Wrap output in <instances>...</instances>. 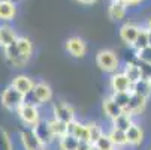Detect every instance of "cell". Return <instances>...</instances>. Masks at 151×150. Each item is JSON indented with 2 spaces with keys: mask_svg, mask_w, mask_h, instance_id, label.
Returning a JSON list of instances; mask_svg holds the SVG:
<instances>
[{
  "mask_svg": "<svg viewBox=\"0 0 151 150\" xmlns=\"http://www.w3.org/2000/svg\"><path fill=\"white\" fill-rule=\"evenodd\" d=\"M0 102H2V105L6 110L18 111L26 104V96L21 92H18L15 87H12V86H8L0 95Z\"/></svg>",
  "mask_w": 151,
  "mask_h": 150,
  "instance_id": "cell-1",
  "label": "cell"
},
{
  "mask_svg": "<svg viewBox=\"0 0 151 150\" xmlns=\"http://www.w3.org/2000/svg\"><path fill=\"white\" fill-rule=\"evenodd\" d=\"M96 65L103 72L115 74V72H118L120 60H118V56L112 50H100L96 54Z\"/></svg>",
  "mask_w": 151,
  "mask_h": 150,
  "instance_id": "cell-2",
  "label": "cell"
},
{
  "mask_svg": "<svg viewBox=\"0 0 151 150\" xmlns=\"http://www.w3.org/2000/svg\"><path fill=\"white\" fill-rule=\"evenodd\" d=\"M17 113H18L19 120L24 123L26 128H33L40 120V113H39V108H37L36 104L26 102Z\"/></svg>",
  "mask_w": 151,
  "mask_h": 150,
  "instance_id": "cell-3",
  "label": "cell"
},
{
  "mask_svg": "<svg viewBox=\"0 0 151 150\" xmlns=\"http://www.w3.org/2000/svg\"><path fill=\"white\" fill-rule=\"evenodd\" d=\"M32 129H33V132L36 134V137L39 138V141L42 143V146H44V147H48V146H51L55 141V137L52 135V131H51V128H50V122L48 120L40 119L32 128Z\"/></svg>",
  "mask_w": 151,
  "mask_h": 150,
  "instance_id": "cell-4",
  "label": "cell"
},
{
  "mask_svg": "<svg viewBox=\"0 0 151 150\" xmlns=\"http://www.w3.org/2000/svg\"><path fill=\"white\" fill-rule=\"evenodd\" d=\"M52 117L63 122V123H72L75 122V110L72 108V105H69L68 102H55L52 105Z\"/></svg>",
  "mask_w": 151,
  "mask_h": 150,
  "instance_id": "cell-5",
  "label": "cell"
},
{
  "mask_svg": "<svg viewBox=\"0 0 151 150\" xmlns=\"http://www.w3.org/2000/svg\"><path fill=\"white\" fill-rule=\"evenodd\" d=\"M19 140H21V144H23L24 150H45V147L42 146V143L39 141V138L36 137L32 128H26V129L21 131Z\"/></svg>",
  "mask_w": 151,
  "mask_h": 150,
  "instance_id": "cell-6",
  "label": "cell"
},
{
  "mask_svg": "<svg viewBox=\"0 0 151 150\" xmlns=\"http://www.w3.org/2000/svg\"><path fill=\"white\" fill-rule=\"evenodd\" d=\"M139 32H141V26H138L135 23H124L120 27L118 35H120V39L124 42L126 45L133 47V44H135V41H136Z\"/></svg>",
  "mask_w": 151,
  "mask_h": 150,
  "instance_id": "cell-7",
  "label": "cell"
},
{
  "mask_svg": "<svg viewBox=\"0 0 151 150\" xmlns=\"http://www.w3.org/2000/svg\"><path fill=\"white\" fill-rule=\"evenodd\" d=\"M109 87H111L112 93L130 92V90H132V83H130V80L124 75V72H115V74L111 75Z\"/></svg>",
  "mask_w": 151,
  "mask_h": 150,
  "instance_id": "cell-8",
  "label": "cell"
},
{
  "mask_svg": "<svg viewBox=\"0 0 151 150\" xmlns=\"http://www.w3.org/2000/svg\"><path fill=\"white\" fill-rule=\"evenodd\" d=\"M66 51L72 56V57H76V59H81L85 56L87 53V45H85L84 39L78 38V36H72L66 41Z\"/></svg>",
  "mask_w": 151,
  "mask_h": 150,
  "instance_id": "cell-9",
  "label": "cell"
},
{
  "mask_svg": "<svg viewBox=\"0 0 151 150\" xmlns=\"http://www.w3.org/2000/svg\"><path fill=\"white\" fill-rule=\"evenodd\" d=\"M32 95H33V98L36 99L37 104H48L52 99V90H51L50 86L47 83H44V81L35 84Z\"/></svg>",
  "mask_w": 151,
  "mask_h": 150,
  "instance_id": "cell-10",
  "label": "cell"
},
{
  "mask_svg": "<svg viewBox=\"0 0 151 150\" xmlns=\"http://www.w3.org/2000/svg\"><path fill=\"white\" fill-rule=\"evenodd\" d=\"M3 53H5L6 60L11 63L14 68H24L27 65V62L21 57V54L18 51L17 42H15V44H12V45H9V47H6V48H3Z\"/></svg>",
  "mask_w": 151,
  "mask_h": 150,
  "instance_id": "cell-11",
  "label": "cell"
},
{
  "mask_svg": "<svg viewBox=\"0 0 151 150\" xmlns=\"http://www.w3.org/2000/svg\"><path fill=\"white\" fill-rule=\"evenodd\" d=\"M102 110H103V113H105V116L109 119L111 122L114 120V119H117L121 113H124L123 110H121V107L115 102V99L112 98V95L111 96H106L105 99H103V102H102Z\"/></svg>",
  "mask_w": 151,
  "mask_h": 150,
  "instance_id": "cell-12",
  "label": "cell"
},
{
  "mask_svg": "<svg viewBox=\"0 0 151 150\" xmlns=\"http://www.w3.org/2000/svg\"><path fill=\"white\" fill-rule=\"evenodd\" d=\"M35 84H36V83H33L32 78H29L27 75H17V77H14V80H12V83H11L12 87H15L18 92H21L24 96L33 93Z\"/></svg>",
  "mask_w": 151,
  "mask_h": 150,
  "instance_id": "cell-13",
  "label": "cell"
},
{
  "mask_svg": "<svg viewBox=\"0 0 151 150\" xmlns=\"http://www.w3.org/2000/svg\"><path fill=\"white\" fill-rule=\"evenodd\" d=\"M69 134H72L75 138L79 141H90V129H88V123H81V122H72L68 125Z\"/></svg>",
  "mask_w": 151,
  "mask_h": 150,
  "instance_id": "cell-14",
  "label": "cell"
},
{
  "mask_svg": "<svg viewBox=\"0 0 151 150\" xmlns=\"http://www.w3.org/2000/svg\"><path fill=\"white\" fill-rule=\"evenodd\" d=\"M127 5L123 2V0H114V2H109V6H108V17H109L112 21H120L126 17L127 14Z\"/></svg>",
  "mask_w": 151,
  "mask_h": 150,
  "instance_id": "cell-15",
  "label": "cell"
},
{
  "mask_svg": "<svg viewBox=\"0 0 151 150\" xmlns=\"http://www.w3.org/2000/svg\"><path fill=\"white\" fill-rule=\"evenodd\" d=\"M124 75L130 80L132 84L138 83L139 80H142L145 75H144V68L142 65H138V63L135 62H127L126 65H124V69H123Z\"/></svg>",
  "mask_w": 151,
  "mask_h": 150,
  "instance_id": "cell-16",
  "label": "cell"
},
{
  "mask_svg": "<svg viewBox=\"0 0 151 150\" xmlns=\"http://www.w3.org/2000/svg\"><path fill=\"white\" fill-rule=\"evenodd\" d=\"M17 15V5L14 0H0V21H12Z\"/></svg>",
  "mask_w": 151,
  "mask_h": 150,
  "instance_id": "cell-17",
  "label": "cell"
},
{
  "mask_svg": "<svg viewBox=\"0 0 151 150\" xmlns=\"http://www.w3.org/2000/svg\"><path fill=\"white\" fill-rule=\"evenodd\" d=\"M126 137H127V144L135 147V146H139L144 141V131H142V128L139 125L133 123L126 131Z\"/></svg>",
  "mask_w": 151,
  "mask_h": 150,
  "instance_id": "cell-18",
  "label": "cell"
},
{
  "mask_svg": "<svg viewBox=\"0 0 151 150\" xmlns=\"http://www.w3.org/2000/svg\"><path fill=\"white\" fill-rule=\"evenodd\" d=\"M147 101H148V99H145V98H142V96H139V95L132 93L130 102H129V108H127L126 113L132 114V116L141 114V113L145 110V107H147Z\"/></svg>",
  "mask_w": 151,
  "mask_h": 150,
  "instance_id": "cell-19",
  "label": "cell"
},
{
  "mask_svg": "<svg viewBox=\"0 0 151 150\" xmlns=\"http://www.w3.org/2000/svg\"><path fill=\"white\" fill-rule=\"evenodd\" d=\"M130 92L135 93V95H139V96H142V98H145V99H148V98L151 96V81L144 77V78L139 80L138 83L132 84V90H130Z\"/></svg>",
  "mask_w": 151,
  "mask_h": 150,
  "instance_id": "cell-20",
  "label": "cell"
},
{
  "mask_svg": "<svg viewBox=\"0 0 151 150\" xmlns=\"http://www.w3.org/2000/svg\"><path fill=\"white\" fill-rule=\"evenodd\" d=\"M0 35H2V47L3 48L15 44L17 39H18L14 27H11L9 24H2L0 26Z\"/></svg>",
  "mask_w": 151,
  "mask_h": 150,
  "instance_id": "cell-21",
  "label": "cell"
},
{
  "mask_svg": "<svg viewBox=\"0 0 151 150\" xmlns=\"http://www.w3.org/2000/svg\"><path fill=\"white\" fill-rule=\"evenodd\" d=\"M17 47H18V51L21 54V57H23L26 62L30 60V56H32V51H33V45L29 38L26 36H18L17 39Z\"/></svg>",
  "mask_w": 151,
  "mask_h": 150,
  "instance_id": "cell-22",
  "label": "cell"
},
{
  "mask_svg": "<svg viewBox=\"0 0 151 150\" xmlns=\"http://www.w3.org/2000/svg\"><path fill=\"white\" fill-rule=\"evenodd\" d=\"M112 128H115V129H120V131H127L129 128H130L133 125V116L129 114V113H121L117 119H114L112 122Z\"/></svg>",
  "mask_w": 151,
  "mask_h": 150,
  "instance_id": "cell-23",
  "label": "cell"
},
{
  "mask_svg": "<svg viewBox=\"0 0 151 150\" xmlns=\"http://www.w3.org/2000/svg\"><path fill=\"white\" fill-rule=\"evenodd\" d=\"M50 128H51V131H52V135L55 137V140H60L63 137H66L69 134V129H68V125L66 123H63L57 119H50Z\"/></svg>",
  "mask_w": 151,
  "mask_h": 150,
  "instance_id": "cell-24",
  "label": "cell"
},
{
  "mask_svg": "<svg viewBox=\"0 0 151 150\" xmlns=\"http://www.w3.org/2000/svg\"><path fill=\"white\" fill-rule=\"evenodd\" d=\"M111 141L114 143V146L117 149L123 147V146H127V137H126V132L124 131H120V129H115V128H111V131L108 132Z\"/></svg>",
  "mask_w": 151,
  "mask_h": 150,
  "instance_id": "cell-25",
  "label": "cell"
},
{
  "mask_svg": "<svg viewBox=\"0 0 151 150\" xmlns=\"http://www.w3.org/2000/svg\"><path fill=\"white\" fill-rule=\"evenodd\" d=\"M78 144H79V140L75 138L72 134H68L66 137L58 140L60 150H78Z\"/></svg>",
  "mask_w": 151,
  "mask_h": 150,
  "instance_id": "cell-26",
  "label": "cell"
},
{
  "mask_svg": "<svg viewBox=\"0 0 151 150\" xmlns=\"http://www.w3.org/2000/svg\"><path fill=\"white\" fill-rule=\"evenodd\" d=\"M148 47V29L147 27H141V32L133 44V50L135 51H141L144 48Z\"/></svg>",
  "mask_w": 151,
  "mask_h": 150,
  "instance_id": "cell-27",
  "label": "cell"
},
{
  "mask_svg": "<svg viewBox=\"0 0 151 150\" xmlns=\"http://www.w3.org/2000/svg\"><path fill=\"white\" fill-rule=\"evenodd\" d=\"M112 98L115 99V102L121 107V110L126 113L129 108V102L132 98V92H120V93H112Z\"/></svg>",
  "mask_w": 151,
  "mask_h": 150,
  "instance_id": "cell-28",
  "label": "cell"
},
{
  "mask_svg": "<svg viewBox=\"0 0 151 150\" xmlns=\"http://www.w3.org/2000/svg\"><path fill=\"white\" fill-rule=\"evenodd\" d=\"M94 150H117V147H115L114 143L111 141L109 135L103 134V135L94 143Z\"/></svg>",
  "mask_w": 151,
  "mask_h": 150,
  "instance_id": "cell-29",
  "label": "cell"
},
{
  "mask_svg": "<svg viewBox=\"0 0 151 150\" xmlns=\"http://www.w3.org/2000/svg\"><path fill=\"white\" fill-rule=\"evenodd\" d=\"M0 150H14L12 140L3 128H0Z\"/></svg>",
  "mask_w": 151,
  "mask_h": 150,
  "instance_id": "cell-30",
  "label": "cell"
},
{
  "mask_svg": "<svg viewBox=\"0 0 151 150\" xmlns=\"http://www.w3.org/2000/svg\"><path fill=\"white\" fill-rule=\"evenodd\" d=\"M88 129H90V141L93 144L105 134L103 129L100 128V125H97V123H88Z\"/></svg>",
  "mask_w": 151,
  "mask_h": 150,
  "instance_id": "cell-31",
  "label": "cell"
},
{
  "mask_svg": "<svg viewBox=\"0 0 151 150\" xmlns=\"http://www.w3.org/2000/svg\"><path fill=\"white\" fill-rule=\"evenodd\" d=\"M136 59L141 62V65H151V47L136 51Z\"/></svg>",
  "mask_w": 151,
  "mask_h": 150,
  "instance_id": "cell-32",
  "label": "cell"
},
{
  "mask_svg": "<svg viewBox=\"0 0 151 150\" xmlns=\"http://www.w3.org/2000/svg\"><path fill=\"white\" fill-rule=\"evenodd\" d=\"M78 150H94V144L91 141H79Z\"/></svg>",
  "mask_w": 151,
  "mask_h": 150,
  "instance_id": "cell-33",
  "label": "cell"
},
{
  "mask_svg": "<svg viewBox=\"0 0 151 150\" xmlns=\"http://www.w3.org/2000/svg\"><path fill=\"white\" fill-rule=\"evenodd\" d=\"M142 68H144V75H145V78H148V80L151 81V65H142Z\"/></svg>",
  "mask_w": 151,
  "mask_h": 150,
  "instance_id": "cell-34",
  "label": "cell"
},
{
  "mask_svg": "<svg viewBox=\"0 0 151 150\" xmlns=\"http://www.w3.org/2000/svg\"><path fill=\"white\" fill-rule=\"evenodd\" d=\"M123 2L127 5V6H136V5H139V3H142L144 0H123Z\"/></svg>",
  "mask_w": 151,
  "mask_h": 150,
  "instance_id": "cell-35",
  "label": "cell"
},
{
  "mask_svg": "<svg viewBox=\"0 0 151 150\" xmlns=\"http://www.w3.org/2000/svg\"><path fill=\"white\" fill-rule=\"evenodd\" d=\"M75 2H78L81 5H93V3L97 2V0H75Z\"/></svg>",
  "mask_w": 151,
  "mask_h": 150,
  "instance_id": "cell-36",
  "label": "cell"
},
{
  "mask_svg": "<svg viewBox=\"0 0 151 150\" xmlns=\"http://www.w3.org/2000/svg\"><path fill=\"white\" fill-rule=\"evenodd\" d=\"M148 30H151V17H148V20H147V26H145Z\"/></svg>",
  "mask_w": 151,
  "mask_h": 150,
  "instance_id": "cell-37",
  "label": "cell"
},
{
  "mask_svg": "<svg viewBox=\"0 0 151 150\" xmlns=\"http://www.w3.org/2000/svg\"><path fill=\"white\" fill-rule=\"evenodd\" d=\"M148 47H151V30H148Z\"/></svg>",
  "mask_w": 151,
  "mask_h": 150,
  "instance_id": "cell-38",
  "label": "cell"
},
{
  "mask_svg": "<svg viewBox=\"0 0 151 150\" xmlns=\"http://www.w3.org/2000/svg\"><path fill=\"white\" fill-rule=\"evenodd\" d=\"M0 47H2V35H0Z\"/></svg>",
  "mask_w": 151,
  "mask_h": 150,
  "instance_id": "cell-39",
  "label": "cell"
},
{
  "mask_svg": "<svg viewBox=\"0 0 151 150\" xmlns=\"http://www.w3.org/2000/svg\"><path fill=\"white\" fill-rule=\"evenodd\" d=\"M109 2H114V0H109Z\"/></svg>",
  "mask_w": 151,
  "mask_h": 150,
  "instance_id": "cell-40",
  "label": "cell"
},
{
  "mask_svg": "<svg viewBox=\"0 0 151 150\" xmlns=\"http://www.w3.org/2000/svg\"><path fill=\"white\" fill-rule=\"evenodd\" d=\"M117 150H118V149H117Z\"/></svg>",
  "mask_w": 151,
  "mask_h": 150,
  "instance_id": "cell-41",
  "label": "cell"
}]
</instances>
